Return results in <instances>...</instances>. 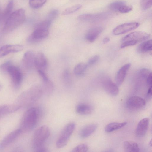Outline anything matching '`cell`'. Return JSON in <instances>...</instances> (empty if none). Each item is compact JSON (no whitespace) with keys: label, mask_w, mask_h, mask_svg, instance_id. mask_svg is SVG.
<instances>
[{"label":"cell","mask_w":152,"mask_h":152,"mask_svg":"<svg viewBox=\"0 0 152 152\" xmlns=\"http://www.w3.org/2000/svg\"><path fill=\"white\" fill-rule=\"evenodd\" d=\"M40 113L39 109L31 107L24 114L20 124V128L21 132H28L35 127L38 120Z\"/></svg>","instance_id":"6da1fadb"},{"label":"cell","mask_w":152,"mask_h":152,"mask_svg":"<svg viewBox=\"0 0 152 152\" xmlns=\"http://www.w3.org/2000/svg\"><path fill=\"white\" fill-rule=\"evenodd\" d=\"M25 18V11L23 9H18L11 13L6 20L3 31H11L23 23Z\"/></svg>","instance_id":"7a4b0ae2"},{"label":"cell","mask_w":152,"mask_h":152,"mask_svg":"<svg viewBox=\"0 0 152 152\" xmlns=\"http://www.w3.org/2000/svg\"><path fill=\"white\" fill-rule=\"evenodd\" d=\"M50 134V130L48 126L44 125L38 128L33 136L32 144L34 150L43 146L44 143L49 137Z\"/></svg>","instance_id":"3957f363"},{"label":"cell","mask_w":152,"mask_h":152,"mask_svg":"<svg viewBox=\"0 0 152 152\" xmlns=\"http://www.w3.org/2000/svg\"><path fill=\"white\" fill-rule=\"evenodd\" d=\"M75 127V124L71 122L64 127L56 142V146L57 148H62L67 144Z\"/></svg>","instance_id":"277c9868"},{"label":"cell","mask_w":152,"mask_h":152,"mask_svg":"<svg viewBox=\"0 0 152 152\" xmlns=\"http://www.w3.org/2000/svg\"><path fill=\"white\" fill-rule=\"evenodd\" d=\"M48 34V28L38 24L33 32L27 38V41L30 44L37 43L47 37Z\"/></svg>","instance_id":"5b68a950"},{"label":"cell","mask_w":152,"mask_h":152,"mask_svg":"<svg viewBox=\"0 0 152 152\" xmlns=\"http://www.w3.org/2000/svg\"><path fill=\"white\" fill-rule=\"evenodd\" d=\"M11 79L12 83L15 88L20 86L23 80V74L20 69L11 64L7 71Z\"/></svg>","instance_id":"8992f818"},{"label":"cell","mask_w":152,"mask_h":152,"mask_svg":"<svg viewBox=\"0 0 152 152\" xmlns=\"http://www.w3.org/2000/svg\"><path fill=\"white\" fill-rule=\"evenodd\" d=\"M111 14L108 12H103L96 14H86L80 15L78 19L81 21L90 22H96L103 21L108 18Z\"/></svg>","instance_id":"52a82bcc"},{"label":"cell","mask_w":152,"mask_h":152,"mask_svg":"<svg viewBox=\"0 0 152 152\" xmlns=\"http://www.w3.org/2000/svg\"><path fill=\"white\" fill-rule=\"evenodd\" d=\"M102 86L104 90L110 95L115 96L119 93L118 86L114 83L108 77L103 78L102 81Z\"/></svg>","instance_id":"ba28073f"},{"label":"cell","mask_w":152,"mask_h":152,"mask_svg":"<svg viewBox=\"0 0 152 152\" xmlns=\"http://www.w3.org/2000/svg\"><path fill=\"white\" fill-rule=\"evenodd\" d=\"M146 104V101L144 99L137 96L130 97L126 102L127 107L132 110L141 109L145 107Z\"/></svg>","instance_id":"9c48e42d"},{"label":"cell","mask_w":152,"mask_h":152,"mask_svg":"<svg viewBox=\"0 0 152 152\" xmlns=\"http://www.w3.org/2000/svg\"><path fill=\"white\" fill-rule=\"evenodd\" d=\"M140 24L136 22L126 23L119 25L115 28L113 33L114 35H119L124 34L135 29L139 26Z\"/></svg>","instance_id":"30bf717a"},{"label":"cell","mask_w":152,"mask_h":152,"mask_svg":"<svg viewBox=\"0 0 152 152\" xmlns=\"http://www.w3.org/2000/svg\"><path fill=\"white\" fill-rule=\"evenodd\" d=\"M149 34L145 32L136 31L132 32L124 36L122 39V42L131 41L136 42H141L148 39Z\"/></svg>","instance_id":"8fae6325"},{"label":"cell","mask_w":152,"mask_h":152,"mask_svg":"<svg viewBox=\"0 0 152 152\" xmlns=\"http://www.w3.org/2000/svg\"><path fill=\"white\" fill-rule=\"evenodd\" d=\"M23 49V46L20 45H4L0 48V58L5 56L11 53L21 51Z\"/></svg>","instance_id":"7c38bea8"},{"label":"cell","mask_w":152,"mask_h":152,"mask_svg":"<svg viewBox=\"0 0 152 152\" xmlns=\"http://www.w3.org/2000/svg\"><path fill=\"white\" fill-rule=\"evenodd\" d=\"M20 129L13 131L7 135L0 143V149H3L12 142L21 132Z\"/></svg>","instance_id":"4fadbf2b"},{"label":"cell","mask_w":152,"mask_h":152,"mask_svg":"<svg viewBox=\"0 0 152 152\" xmlns=\"http://www.w3.org/2000/svg\"><path fill=\"white\" fill-rule=\"evenodd\" d=\"M35 55L31 51L26 52L22 59V63L24 67L26 69L29 70L35 66Z\"/></svg>","instance_id":"5bb4252c"},{"label":"cell","mask_w":152,"mask_h":152,"mask_svg":"<svg viewBox=\"0 0 152 152\" xmlns=\"http://www.w3.org/2000/svg\"><path fill=\"white\" fill-rule=\"evenodd\" d=\"M47 66V60L44 54L41 52H38L35 55V66L37 70L45 71Z\"/></svg>","instance_id":"9a60e30c"},{"label":"cell","mask_w":152,"mask_h":152,"mask_svg":"<svg viewBox=\"0 0 152 152\" xmlns=\"http://www.w3.org/2000/svg\"><path fill=\"white\" fill-rule=\"evenodd\" d=\"M149 119L144 118L141 119L138 124L136 130V134L138 137H142L145 134L148 129Z\"/></svg>","instance_id":"2e32d148"},{"label":"cell","mask_w":152,"mask_h":152,"mask_svg":"<svg viewBox=\"0 0 152 152\" xmlns=\"http://www.w3.org/2000/svg\"><path fill=\"white\" fill-rule=\"evenodd\" d=\"M103 30V28L101 26H98L90 29L87 32L86 38L88 42H92L99 37Z\"/></svg>","instance_id":"e0dca14e"},{"label":"cell","mask_w":152,"mask_h":152,"mask_svg":"<svg viewBox=\"0 0 152 152\" xmlns=\"http://www.w3.org/2000/svg\"><path fill=\"white\" fill-rule=\"evenodd\" d=\"M130 66V64L128 63L123 65L118 70L115 77V82L117 86L121 85L123 83Z\"/></svg>","instance_id":"ac0fdd59"},{"label":"cell","mask_w":152,"mask_h":152,"mask_svg":"<svg viewBox=\"0 0 152 152\" xmlns=\"http://www.w3.org/2000/svg\"><path fill=\"white\" fill-rule=\"evenodd\" d=\"M93 109L91 106L85 103H80L76 107V113L82 115H88L90 114L93 112Z\"/></svg>","instance_id":"d6986e66"},{"label":"cell","mask_w":152,"mask_h":152,"mask_svg":"<svg viewBox=\"0 0 152 152\" xmlns=\"http://www.w3.org/2000/svg\"><path fill=\"white\" fill-rule=\"evenodd\" d=\"M97 125L96 124H92L84 127L80 132V137L86 138L91 135L96 129Z\"/></svg>","instance_id":"ffe728a7"},{"label":"cell","mask_w":152,"mask_h":152,"mask_svg":"<svg viewBox=\"0 0 152 152\" xmlns=\"http://www.w3.org/2000/svg\"><path fill=\"white\" fill-rule=\"evenodd\" d=\"M123 147L125 151L127 152H138L140 148L138 144L135 142L131 141H126L123 143Z\"/></svg>","instance_id":"44dd1931"},{"label":"cell","mask_w":152,"mask_h":152,"mask_svg":"<svg viewBox=\"0 0 152 152\" xmlns=\"http://www.w3.org/2000/svg\"><path fill=\"white\" fill-rule=\"evenodd\" d=\"M127 124V123L126 122H112L106 126L104 130L107 132H110L124 127Z\"/></svg>","instance_id":"7402d4cb"},{"label":"cell","mask_w":152,"mask_h":152,"mask_svg":"<svg viewBox=\"0 0 152 152\" xmlns=\"http://www.w3.org/2000/svg\"><path fill=\"white\" fill-rule=\"evenodd\" d=\"M43 93H45L47 95L50 94L53 91L54 86L53 82L49 79L47 80L42 81L41 85Z\"/></svg>","instance_id":"603a6c76"},{"label":"cell","mask_w":152,"mask_h":152,"mask_svg":"<svg viewBox=\"0 0 152 152\" xmlns=\"http://www.w3.org/2000/svg\"><path fill=\"white\" fill-rule=\"evenodd\" d=\"M152 40H149L143 42L137 48V51L140 53H145L152 50Z\"/></svg>","instance_id":"cb8c5ba5"},{"label":"cell","mask_w":152,"mask_h":152,"mask_svg":"<svg viewBox=\"0 0 152 152\" xmlns=\"http://www.w3.org/2000/svg\"><path fill=\"white\" fill-rule=\"evenodd\" d=\"M88 66L87 64L84 63H80L77 64L74 69V72L77 75H80L86 71Z\"/></svg>","instance_id":"d4e9b609"},{"label":"cell","mask_w":152,"mask_h":152,"mask_svg":"<svg viewBox=\"0 0 152 152\" xmlns=\"http://www.w3.org/2000/svg\"><path fill=\"white\" fill-rule=\"evenodd\" d=\"M47 0H30L29 4L33 9H38L42 7L46 2Z\"/></svg>","instance_id":"484cf974"},{"label":"cell","mask_w":152,"mask_h":152,"mask_svg":"<svg viewBox=\"0 0 152 152\" xmlns=\"http://www.w3.org/2000/svg\"><path fill=\"white\" fill-rule=\"evenodd\" d=\"M14 110L11 107L7 105L0 106V119Z\"/></svg>","instance_id":"4316f807"},{"label":"cell","mask_w":152,"mask_h":152,"mask_svg":"<svg viewBox=\"0 0 152 152\" xmlns=\"http://www.w3.org/2000/svg\"><path fill=\"white\" fill-rule=\"evenodd\" d=\"M125 4V2L123 1H116L111 3L109 5V8L112 11H118L119 8Z\"/></svg>","instance_id":"83f0119b"},{"label":"cell","mask_w":152,"mask_h":152,"mask_svg":"<svg viewBox=\"0 0 152 152\" xmlns=\"http://www.w3.org/2000/svg\"><path fill=\"white\" fill-rule=\"evenodd\" d=\"M82 7L80 4H77L68 7L62 12L63 15H67L73 13L80 9Z\"/></svg>","instance_id":"f1b7e54d"},{"label":"cell","mask_w":152,"mask_h":152,"mask_svg":"<svg viewBox=\"0 0 152 152\" xmlns=\"http://www.w3.org/2000/svg\"><path fill=\"white\" fill-rule=\"evenodd\" d=\"M89 149L88 145L86 144H80L75 147L72 151V152H86Z\"/></svg>","instance_id":"f546056e"},{"label":"cell","mask_w":152,"mask_h":152,"mask_svg":"<svg viewBox=\"0 0 152 152\" xmlns=\"http://www.w3.org/2000/svg\"><path fill=\"white\" fill-rule=\"evenodd\" d=\"M13 8V1L10 0L7 4L4 13V17L5 18H8L9 16L11 13Z\"/></svg>","instance_id":"4dcf8cb0"},{"label":"cell","mask_w":152,"mask_h":152,"mask_svg":"<svg viewBox=\"0 0 152 152\" xmlns=\"http://www.w3.org/2000/svg\"><path fill=\"white\" fill-rule=\"evenodd\" d=\"M140 4L142 10H146L152 6V0H141Z\"/></svg>","instance_id":"1f68e13d"},{"label":"cell","mask_w":152,"mask_h":152,"mask_svg":"<svg viewBox=\"0 0 152 152\" xmlns=\"http://www.w3.org/2000/svg\"><path fill=\"white\" fill-rule=\"evenodd\" d=\"M151 73L150 71L148 69L144 68L140 70L138 75L139 77L142 78L146 79Z\"/></svg>","instance_id":"d6a6232c"},{"label":"cell","mask_w":152,"mask_h":152,"mask_svg":"<svg viewBox=\"0 0 152 152\" xmlns=\"http://www.w3.org/2000/svg\"><path fill=\"white\" fill-rule=\"evenodd\" d=\"M133 9L131 5L124 4L121 6L119 9L118 11L121 13H125L131 11Z\"/></svg>","instance_id":"836d02e7"},{"label":"cell","mask_w":152,"mask_h":152,"mask_svg":"<svg viewBox=\"0 0 152 152\" xmlns=\"http://www.w3.org/2000/svg\"><path fill=\"white\" fill-rule=\"evenodd\" d=\"M99 58V56L97 55H95L91 57L89 59L87 64L88 66L94 64L98 61Z\"/></svg>","instance_id":"e575fe53"},{"label":"cell","mask_w":152,"mask_h":152,"mask_svg":"<svg viewBox=\"0 0 152 152\" xmlns=\"http://www.w3.org/2000/svg\"><path fill=\"white\" fill-rule=\"evenodd\" d=\"M58 13V12L57 10H54L52 11L48 15L47 20L52 22L53 19L56 18Z\"/></svg>","instance_id":"d590c367"},{"label":"cell","mask_w":152,"mask_h":152,"mask_svg":"<svg viewBox=\"0 0 152 152\" xmlns=\"http://www.w3.org/2000/svg\"><path fill=\"white\" fill-rule=\"evenodd\" d=\"M11 64L12 63L10 61H7L4 63L0 66V69L3 72H7V70Z\"/></svg>","instance_id":"8d00e7d4"},{"label":"cell","mask_w":152,"mask_h":152,"mask_svg":"<svg viewBox=\"0 0 152 152\" xmlns=\"http://www.w3.org/2000/svg\"><path fill=\"white\" fill-rule=\"evenodd\" d=\"M69 72L67 70H66L63 73V77L64 80L65 82H68L70 80V76Z\"/></svg>","instance_id":"74e56055"},{"label":"cell","mask_w":152,"mask_h":152,"mask_svg":"<svg viewBox=\"0 0 152 152\" xmlns=\"http://www.w3.org/2000/svg\"><path fill=\"white\" fill-rule=\"evenodd\" d=\"M38 73L42 81H44L48 79L45 71L41 70H37Z\"/></svg>","instance_id":"f35d334b"},{"label":"cell","mask_w":152,"mask_h":152,"mask_svg":"<svg viewBox=\"0 0 152 152\" xmlns=\"http://www.w3.org/2000/svg\"><path fill=\"white\" fill-rule=\"evenodd\" d=\"M152 73L151 72L148 75L146 79V83L147 85L149 88L152 87Z\"/></svg>","instance_id":"ab89813d"},{"label":"cell","mask_w":152,"mask_h":152,"mask_svg":"<svg viewBox=\"0 0 152 152\" xmlns=\"http://www.w3.org/2000/svg\"><path fill=\"white\" fill-rule=\"evenodd\" d=\"M152 97V87L149 88L147 93L146 95L147 99H149L151 98Z\"/></svg>","instance_id":"60d3db41"},{"label":"cell","mask_w":152,"mask_h":152,"mask_svg":"<svg viewBox=\"0 0 152 152\" xmlns=\"http://www.w3.org/2000/svg\"><path fill=\"white\" fill-rule=\"evenodd\" d=\"M110 39L108 37H105L104 38L103 41V42L104 44H106L109 42Z\"/></svg>","instance_id":"b9f144b4"},{"label":"cell","mask_w":152,"mask_h":152,"mask_svg":"<svg viewBox=\"0 0 152 152\" xmlns=\"http://www.w3.org/2000/svg\"><path fill=\"white\" fill-rule=\"evenodd\" d=\"M2 88V86L1 85L0 83V91L1 90Z\"/></svg>","instance_id":"7bdbcfd3"},{"label":"cell","mask_w":152,"mask_h":152,"mask_svg":"<svg viewBox=\"0 0 152 152\" xmlns=\"http://www.w3.org/2000/svg\"><path fill=\"white\" fill-rule=\"evenodd\" d=\"M152 141L151 140V141L150 142V145H151H151H152Z\"/></svg>","instance_id":"ee69618b"}]
</instances>
